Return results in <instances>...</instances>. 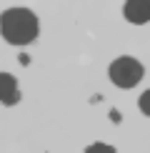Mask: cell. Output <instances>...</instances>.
Masks as SVG:
<instances>
[{
    "mask_svg": "<svg viewBox=\"0 0 150 153\" xmlns=\"http://www.w3.org/2000/svg\"><path fill=\"white\" fill-rule=\"evenodd\" d=\"M138 105H140V111L145 113V116H150V91H145L140 95V100H138Z\"/></svg>",
    "mask_w": 150,
    "mask_h": 153,
    "instance_id": "obj_6",
    "label": "cell"
},
{
    "mask_svg": "<svg viewBox=\"0 0 150 153\" xmlns=\"http://www.w3.org/2000/svg\"><path fill=\"white\" fill-rule=\"evenodd\" d=\"M110 80L115 83L118 88H133L140 83L143 78V63L140 60H135V58H130V55H123V58H118V60H112L110 63Z\"/></svg>",
    "mask_w": 150,
    "mask_h": 153,
    "instance_id": "obj_2",
    "label": "cell"
},
{
    "mask_svg": "<svg viewBox=\"0 0 150 153\" xmlns=\"http://www.w3.org/2000/svg\"><path fill=\"white\" fill-rule=\"evenodd\" d=\"M0 35L10 45H28L38 38V18L28 8H10L0 15Z\"/></svg>",
    "mask_w": 150,
    "mask_h": 153,
    "instance_id": "obj_1",
    "label": "cell"
},
{
    "mask_svg": "<svg viewBox=\"0 0 150 153\" xmlns=\"http://www.w3.org/2000/svg\"><path fill=\"white\" fill-rule=\"evenodd\" d=\"M123 15L128 23L143 25L150 20V0H125L123 5Z\"/></svg>",
    "mask_w": 150,
    "mask_h": 153,
    "instance_id": "obj_3",
    "label": "cell"
},
{
    "mask_svg": "<svg viewBox=\"0 0 150 153\" xmlns=\"http://www.w3.org/2000/svg\"><path fill=\"white\" fill-rule=\"evenodd\" d=\"M85 153H115V148L108 143H93V146H88Z\"/></svg>",
    "mask_w": 150,
    "mask_h": 153,
    "instance_id": "obj_5",
    "label": "cell"
},
{
    "mask_svg": "<svg viewBox=\"0 0 150 153\" xmlns=\"http://www.w3.org/2000/svg\"><path fill=\"white\" fill-rule=\"evenodd\" d=\"M18 100H20L18 80L10 73H0V103L3 105H15Z\"/></svg>",
    "mask_w": 150,
    "mask_h": 153,
    "instance_id": "obj_4",
    "label": "cell"
}]
</instances>
